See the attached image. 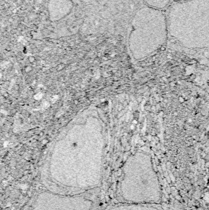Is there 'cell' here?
Instances as JSON below:
<instances>
[{
  "label": "cell",
  "mask_w": 209,
  "mask_h": 210,
  "mask_svg": "<svg viewBox=\"0 0 209 210\" xmlns=\"http://www.w3.org/2000/svg\"><path fill=\"white\" fill-rule=\"evenodd\" d=\"M153 204H131L120 203L110 206L104 210H158Z\"/></svg>",
  "instance_id": "cell-5"
},
{
  "label": "cell",
  "mask_w": 209,
  "mask_h": 210,
  "mask_svg": "<svg viewBox=\"0 0 209 210\" xmlns=\"http://www.w3.org/2000/svg\"><path fill=\"white\" fill-rule=\"evenodd\" d=\"M169 38L165 10L145 6L137 12L133 19L130 43L137 59L150 56L166 43Z\"/></svg>",
  "instance_id": "cell-3"
},
{
  "label": "cell",
  "mask_w": 209,
  "mask_h": 210,
  "mask_svg": "<svg viewBox=\"0 0 209 210\" xmlns=\"http://www.w3.org/2000/svg\"><path fill=\"white\" fill-rule=\"evenodd\" d=\"M145 6L159 10H167L174 0H142Z\"/></svg>",
  "instance_id": "cell-6"
},
{
  "label": "cell",
  "mask_w": 209,
  "mask_h": 210,
  "mask_svg": "<svg viewBox=\"0 0 209 210\" xmlns=\"http://www.w3.org/2000/svg\"><path fill=\"white\" fill-rule=\"evenodd\" d=\"M102 201L100 188L75 195L47 190L35 197L29 210H98Z\"/></svg>",
  "instance_id": "cell-4"
},
{
  "label": "cell",
  "mask_w": 209,
  "mask_h": 210,
  "mask_svg": "<svg viewBox=\"0 0 209 210\" xmlns=\"http://www.w3.org/2000/svg\"><path fill=\"white\" fill-rule=\"evenodd\" d=\"M117 196L120 203L154 204L160 199L158 179L151 157L139 153L128 160L118 181Z\"/></svg>",
  "instance_id": "cell-2"
},
{
  "label": "cell",
  "mask_w": 209,
  "mask_h": 210,
  "mask_svg": "<svg viewBox=\"0 0 209 210\" xmlns=\"http://www.w3.org/2000/svg\"><path fill=\"white\" fill-rule=\"evenodd\" d=\"M166 15L169 38L186 49H209V0H174Z\"/></svg>",
  "instance_id": "cell-1"
},
{
  "label": "cell",
  "mask_w": 209,
  "mask_h": 210,
  "mask_svg": "<svg viewBox=\"0 0 209 210\" xmlns=\"http://www.w3.org/2000/svg\"><path fill=\"white\" fill-rule=\"evenodd\" d=\"M175 1H179V0H175Z\"/></svg>",
  "instance_id": "cell-7"
}]
</instances>
